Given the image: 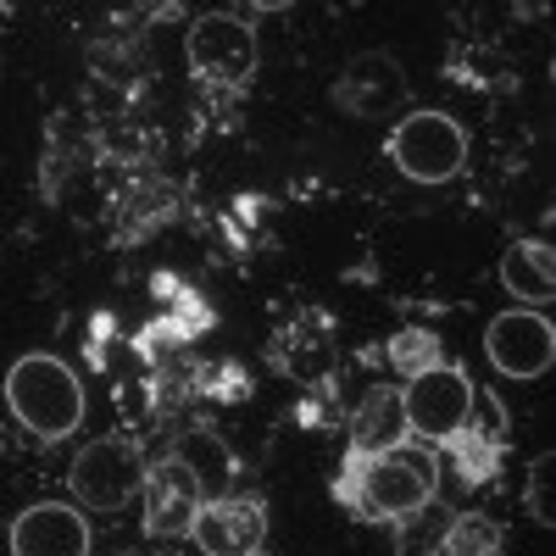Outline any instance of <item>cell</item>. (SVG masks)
Here are the masks:
<instances>
[{"label":"cell","instance_id":"cell-17","mask_svg":"<svg viewBox=\"0 0 556 556\" xmlns=\"http://www.w3.org/2000/svg\"><path fill=\"white\" fill-rule=\"evenodd\" d=\"M245 556H267V551H245Z\"/></svg>","mask_w":556,"mask_h":556},{"label":"cell","instance_id":"cell-7","mask_svg":"<svg viewBox=\"0 0 556 556\" xmlns=\"http://www.w3.org/2000/svg\"><path fill=\"white\" fill-rule=\"evenodd\" d=\"M139 501H146V534L151 540H190L195 513L206 506L201 473L184 456H162V462L146 468V490H139Z\"/></svg>","mask_w":556,"mask_h":556},{"label":"cell","instance_id":"cell-9","mask_svg":"<svg viewBox=\"0 0 556 556\" xmlns=\"http://www.w3.org/2000/svg\"><path fill=\"white\" fill-rule=\"evenodd\" d=\"M190 540H195L206 556H245V551H262V540H267V506L251 501V495L206 501L201 513H195Z\"/></svg>","mask_w":556,"mask_h":556},{"label":"cell","instance_id":"cell-1","mask_svg":"<svg viewBox=\"0 0 556 556\" xmlns=\"http://www.w3.org/2000/svg\"><path fill=\"white\" fill-rule=\"evenodd\" d=\"M434 456L395 445L384 456H345V468L334 479V501L351 506L362 523H401L417 518L434 501Z\"/></svg>","mask_w":556,"mask_h":556},{"label":"cell","instance_id":"cell-15","mask_svg":"<svg viewBox=\"0 0 556 556\" xmlns=\"http://www.w3.org/2000/svg\"><path fill=\"white\" fill-rule=\"evenodd\" d=\"M434 556H501V523L484 513H456L445 523Z\"/></svg>","mask_w":556,"mask_h":556},{"label":"cell","instance_id":"cell-12","mask_svg":"<svg viewBox=\"0 0 556 556\" xmlns=\"http://www.w3.org/2000/svg\"><path fill=\"white\" fill-rule=\"evenodd\" d=\"M406 412H401V390H367L351 412V440L345 456H384L395 445H406Z\"/></svg>","mask_w":556,"mask_h":556},{"label":"cell","instance_id":"cell-8","mask_svg":"<svg viewBox=\"0 0 556 556\" xmlns=\"http://www.w3.org/2000/svg\"><path fill=\"white\" fill-rule=\"evenodd\" d=\"M484 356L501 379H540L545 367L556 362V329H551V317L545 312H501L490 317V329H484Z\"/></svg>","mask_w":556,"mask_h":556},{"label":"cell","instance_id":"cell-3","mask_svg":"<svg viewBox=\"0 0 556 556\" xmlns=\"http://www.w3.org/2000/svg\"><path fill=\"white\" fill-rule=\"evenodd\" d=\"M146 451H139L134 434H101L89 440L73 468H67V490L78 506H89V513H123L128 501H139V490H146Z\"/></svg>","mask_w":556,"mask_h":556},{"label":"cell","instance_id":"cell-5","mask_svg":"<svg viewBox=\"0 0 556 556\" xmlns=\"http://www.w3.org/2000/svg\"><path fill=\"white\" fill-rule=\"evenodd\" d=\"M473 406H479L473 379L462 374V367H451V362L434 367V374H424V379H412V384L401 390L406 434L429 440V445H445V440H456L462 429H473Z\"/></svg>","mask_w":556,"mask_h":556},{"label":"cell","instance_id":"cell-11","mask_svg":"<svg viewBox=\"0 0 556 556\" xmlns=\"http://www.w3.org/2000/svg\"><path fill=\"white\" fill-rule=\"evenodd\" d=\"M334 106H345L351 117H390V106H406V78L401 62L390 56H356L340 84H334Z\"/></svg>","mask_w":556,"mask_h":556},{"label":"cell","instance_id":"cell-13","mask_svg":"<svg viewBox=\"0 0 556 556\" xmlns=\"http://www.w3.org/2000/svg\"><path fill=\"white\" fill-rule=\"evenodd\" d=\"M501 285L513 301H523V312H540L551 301V245L545 240H518L501 256Z\"/></svg>","mask_w":556,"mask_h":556},{"label":"cell","instance_id":"cell-6","mask_svg":"<svg viewBox=\"0 0 556 556\" xmlns=\"http://www.w3.org/2000/svg\"><path fill=\"white\" fill-rule=\"evenodd\" d=\"M256 62H262V45H256V28L245 17L201 12L190 23V67H195V78L240 89V84L256 78Z\"/></svg>","mask_w":556,"mask_h":556},{"label":"cell","instance_id":"cell-16","mask_svg":"<svg viewBox=\"0 0 556 556\" xmlns=\"http://www.w3.org/2000/svg\"><path fill=\"white\" fill-rule=\"evenodd\" d=\"M384 356H390V367H395L406 384L434 374V367H445V351H440V334L434 329H401V334H390Z\"/></svg>","mask_w":556,"mask_h":556},{"label":"cell","instance_id":"cell-14","mask_svg":"<svg viewBox=\"0 0 556 556\" xmlns=\"http://www.w3.org/2000/svg\"><path fill=\"white\" fill-rule=\"evenodd\" d=\"M445 451L456 462L462 484H490L501 473V434H490V429H462L456 440H445Z\"/></svg>","mask_w":556,"mask_h":556},{"label":"cell","instance_id":"cell-4","mask_svg":"<svg viewBox=\"0 0 556 556\" xmlns=\"http://www.w3.org/2000/svg\"><path fill=\"white\" fill-rule=\"evenodd\" d=\"M384 151L412 184H451L462 162H468V134L445 112H406L390 128Z\"/></svg>","mask_w":556,"mask_h":556},{"label":"cell","instance_id":"cell-10","mask_svg":"<svg viewBox=\"0 0 556 556\" xmlns=\"http://www.w3.org/2000/svg\"><path fill=\"white\" fill-rule=\"evenodd\" d=\"M12 556H89V523L67 501H39L12 523Z\"/></svg>","mask_w":556,"mask_h":556},{"label":"cell","instance_id":"cell-2","mask_svg":"<svg viewBox=\"0 0 556 556\" xmlns=\"http://www.w3.org/2000/svg\"><path fill=\"white\" fill-rule=\"evenodd\" d=\"M7 406L12 417L45 445H56L67 434H78L84 424V384L78 374L51 356V351H28L12 362V374H7Z\"/></svg>","mask_w":556,"mask_h":556}]
</instances>
